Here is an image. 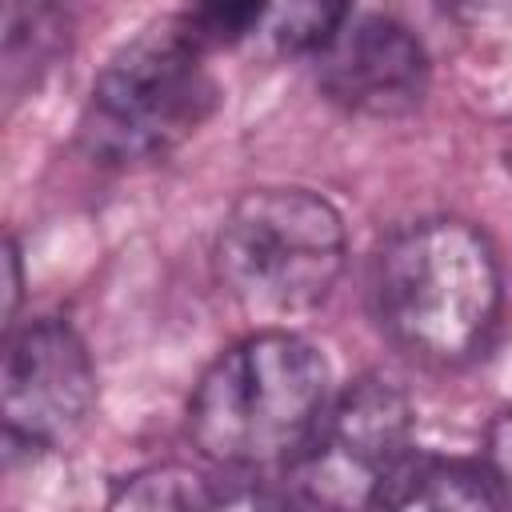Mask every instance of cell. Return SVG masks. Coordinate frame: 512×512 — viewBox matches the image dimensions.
<instances>
[{"label":"cell","instance_id":"1","mask_svg":"<svg viewBox=\"0 0 512 512\" xmlns=\"http://www.w3.org/2000/svg\"><path fill=\"white\" fill-rule=\"evenodd\" d=\"M328 412V364L288 328H260L220 352L188 400L196 452L224 472L292 468Z\"/></svg>","mask_w":512,"mask_h":512},{"label":"cell","instance_id":"2","mask_svg":"<svg viewBox=\"0 0 512 512\" xmlns=\"http://www.w3.org/2000/svg\"><path fill=\"white\" fill-rule=\"evenodd\" d=\"M372 300L380 328L400 348L456 364L472 356L496 324V256L464 220H420L380 248Z\"/></svg>","mask_w":512,"mask_h":512},{"label":"cell","instance_id":"3","mask_svg":"<svg viewBox=\"0 0 512 512\" xmlns=\"http://www.w3.org/2000/svg\"><path fill=\"white\" fill-rule=\"evenodd\" d=\"M180 16L132 36L92 80L76 124L80 148L108 168L148 164L180 148L216 108V80Z\"/></svg>","mask_w":512,"mask_h":512},{"label":"cell","instance_id":"4","mask_svg":"<svg viewBox=\"0 0 512 512\" xmlns=\"http://www.w3.org/2000/svg\"><path fill=\"white\" fill-rule=\"evenodd\" d=\"M344 220L308 188H252L216 232V276L256 320H292L324 304L344 268Z\"/></svg>","mask_w":512,"mask_h":512},{"label":"cell","instance_id":"5","mask_svg":"<svg viewBox=\"0 0 512 512\" xmlns=\"http://www.w3.org/2000/svg\"><path fill=\"white\" fill-rule=\"evenodd\" d=\"M412 452L408 396L368 372L328 404L320 432L292 464V484L308 504H380Z\"/></svg>","mask_w":512,"mask_h":512},{"label":"cell","instance_id":"6","mask_svg":"<svg viewBox=\"0 0 512 512\" xmlns=\"http://www.w3.org/2000/svg\"><path fill=\"white\" fill-rule=\"evenodd\" d=\"M96 368L84 340L64 320H28L8 328L0 372L4 448L52 452L64 448L92 416Z\"/></svg>","mask_w":512,"mask_h":512},{"label":"cell","instance_id":"7","mask_svg":"<svg viewBox=\"0 0 512 512\" xmlns=\"http://www.w3.org/2000/svg\"><path fill=\"white\" fill-rule=\"evenodd\" d=\"M316 76L332 104L360 116H404L428 92L424 44L388 16L348 20L320 52Z\"/></svg>","mask_w":512,"mask_h":512},{"label":"cell","instance_id":"8","mask_svg":"<svg viewBox=\"0 0 512 512\" xmlns=\"http://www.w3.org/2000/svg\"><path fill=\"white\" fill-rule=\"evenodd\" d=\"M384 508H504V492L488 464L412 452L388 484Z\"/></svg>","mask_w":512,"mask_h":512},{"label":"cell","instance_id":"9","mask_svg":"<svg viewBox=\"0 0 512 512\" xmlns=\"http://www.w3.org/2000/svg\"><path fill=\"white\" fill-rule=\"evenodd\" d=\"M352 20V0H268L264 36L280 52H320Z\"/></svg>","mask_w":512,"mask_h":512},{"label":"cell","instance_id":"10","mask_svg":"<svg viewBox=\"0 0 512 512\" xmlns=\"http://www.w3.org/2000/svg\"><path fill=\"white\" fill-rule=\"evenodd\" d=\"M220 500H228V496L216 492L208 476L180 468V464L136 472L112 496V504H128V508H208Z\"/></svg>","mask_w":512,"mask_h":512},{"label":"cell","instance_id":"11","mask_svg":"<svg viewBox=\"0 0 512 512\" xmlns=\"http://www.w3.org/2000/svg\"><path fill=\"white\" fill-rule=\"evenodd\" d=\"M176 16L204 52H224L264 32L268 0H188Z\"/></svg>","mask_w":512,"mask_h":512},{"label":"cell","instance_id":"12","mask_svg":"<svg viewBox=\"0 0 512 512\" xmlns=\"http://www.w3.org/2000/svg\"><path fill=\"white\" fill-rule=\"evenodd\" d=\"M504 492V500L512 504V408L500 412L488 428V460H484Z\"/></svg>","mask_w":512,"mask_h":512},{"label":"cell","instance_id":"13","mask_svg":"<svg viewBox=\"0 0 512 512\" xmlns=\"http://www.w3.org/2000/svg\"><path fill=\"white\" fill-rule=\"evenodd\" d=\"M16 304H20V252H16V244L8 240L4 244V324L12 328L16 320Z\"/></svg>","mask_w":512,"mask_h":512}]
</instances>
